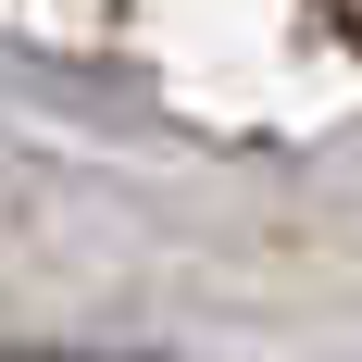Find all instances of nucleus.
<instances>
[{
  "label": "nucleus",
  "mask_w": 362,
  "mask_h": 362,
  "mask_svg": "<svg viewBox=\"0 0 362 362\" xmlns=\"http://www.w3.org/2000/svg\"><path fill=\"white\" fill-rule=\"evenodd\" d=\"M325 13H337V25H350V37H362V0H325Z\"/></svg>",
  "instance_id": "1"
}]
</instances>
